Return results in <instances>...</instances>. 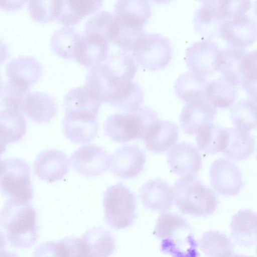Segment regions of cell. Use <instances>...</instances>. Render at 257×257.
Wrapping results in <instances>:
<instances>
[{
    "label": "cell",
    "mask_w": 257,
    "mask_h": 257,
    "mask_svg": "<svg viewBox=\"0 0 257 257\" xmlns=\"http://www.w3.org/2000/svg\"><path fill=\"white\" fill-rule=\"evenodd\" d=\"M0 228L13 246H31L38 238L35 209L30 202L7 200L0 210Z\"/></svg>",
    "instance_id": "obj_1"
},
{
    "label": "cell",
    "mask_w": 257,
    "mask_h": 257,
    "mask_svg": "<svg viewBox=\"0 0 257 257\" xmlns=\"http://www.w3.org/2000/svg\"><path fill=\"white\" fill-rule=\"evenodd\" d=\"M153 234L161 239L160 249L164 254L175 257L199 256L190 225L178 214L163 212L157 220Z\"/></svg>",
    "instance_id": "obj_2"
},
{
    "label": "cell",
    "mask_w": 257,
    "mask_h": 257,
    "mask_svg": "<svg viewBox=\"0 0 257 257\" xmlns=\"http://www.w3.org/2000/svg\"><path fill=\"white\" fill-rule=\"evenodd\" d=\"M173 189L176 204L183 214L206 217L216 210L217 200L214 193L195 176L181 177Z\"/></svg>",
    "instance_id": "obj_3"
},
{
    "label": "cell",
    "mask_w": 257,
    "mask_h": 257,
    "mask_svg": "<svg viewBox=\"0 0 257 257\" xmlns=\"http://www.w3.org/2000/svg\"><path fill=\"white\" fill-rule=\"evenodd\" d=\"M158 114L147 107H141L133 112L117 113L107 117L103 124L105 134L112 141L125 143L143 140Z\"/></svg>",
    "instance_id": "obj_4"
},
{
    "label": "cell",
    "mask_w": 257,
    "mask_h": 257,
    "mask_svg": "<svg viewBox=\"0 0 257 257\" xmlns=\"http://www.w3.org/2000/svg\"><path fill=\"white\" fill-rule=\"evenodd\" d=\"M106 223L115 229L131 226L136 217V200L134 194L118 183L108 187L103 194Z\"/></svg>",
    "instance_id": "obj_5"
},
{
    "label": "cell",
    "mask_w": 257,
    "mask_h": 257,
    "mask_svg": "<svg viewBox=\"0 0 257 257\" xmlns=\"http://www.w3.org/2000/svg\"><path fill=\"white\" fill-rule=\"evenodd\" d=\"M0 190L7 200L30 202L33 198L30 169L23 160L12 158L4 160L0 177Z\"/></svg>",
    "instance_id": "obj_6"
},
{
    "label": "cell",
    "mask_w": 257,
    "mask_h": 257,
    "mask_svg": "<svg viewBox=\"0 0 257 257\" xmlns=\"http://www.w3.org/2000/svg\"><path fill=\"white\" fill-rule=\"evenodd\" d=\"M142 68L151 71L165 68L170 62L173 48L168 39L158 33L144 34L132 52Z\"/></svg>",
    "instance_id": "obj_7"
},
{
    "label": "cell",
    "mask_w": 257,
    "mask_h": 257,
    "mask_svg": "<svg viewBox=\"0 0 257 257\" xmlns=\"http://www.w3.org/2000/svg\"><path fill=\"white\" fill-rule=\"evenodd\" d=\"M219 51L217 44L209 39L195 42L186 51V65L190 72L206 78L218 72Z\"/></svg>",
    "instance_id": "obj_8"
},
{
    "label": "cell",
    "mask_w": 257,
    "mask_h": 257,
    "mask_svg": "<svg viewBox=\"0 0 257 257\" xmlns=\"http://www.w3.org/2000/svg\"><path fill=\"white\" fill-rule=\"evenodd\" d=\"M209 176L212 188L224 196L237 195L244 184L238 167L226 158L217 159L211 164Z\"/></svg>",
    "instance_id": "obj_9"
},
{
    "label": "cell",
    "mask_w": 257,
    "mask_h": 257,
    "mask_svg": "<svg viewBox=\"0 0 257 257\" xmlns=\"http://www.w3.org/2000/svg\"><path fill=\"white\" fill-rule=\"evenodd\" d=\"M69 162L79 173L89 177L106 172L110 166V157L102 148L92 145L82 146L72 154Z\"/></svg>",
    "instance_id": "obj_10"
},
{
    "label": "cell",
    "mask_w": 257,
    "mask_h": 257,
    "mask_svg": "<svg viewBox=\"0 0 257 257\" xmlns=\"http://www.w3.org/2000/svg\"><path fill=\"white\" fill-rule=\"evenodd\" d=\"M219 36L230 47L244 49L256 40V24L247 15H242L226 20Z\"/></svg>",
    "instance_id": "obj_11"
},
{
    "label": "cell",
    "mask_w": 257,
    "mask_h": 257,
    "mask_svg": "<svg viewBox=\"0 0 257 257\" xmlns=\"http://www.w3.org/2000/svg\"><path fill=\"white\" fill-rule=\"evenodd\" d=\"M144 152L136 145H127L116 150L110 156L111 172L119 178H134L140 174L146 162Z\"/></svg>",
    "instance_id": "obj_12"
},
{
    "label": "cell",
    "mask_w": 257,
    "mask_h": 257,
    "mask_svg": "<svg viewBox=\"0 0 257 257\" xmlns=\"http://www.w3.org/2000/svg\"><path fill=\"white\" fill-rule=\"evenodd\" d=\"M168 152L167 161L171 171L181 177L195 176L200 170L202 159L198 150L192 144L180 142Z\"/></svg>",
    "instance_id": "obj_13"
},
{
    "label": "cell",
    "mask_w": 257,
    "mask_h": 257,
    "mask_svg": "<svg viewBox=\"0 0 257 257\" xmlns=\"http://www.w3.org/2000/svg\"><path fill=\"white\" fill-rule=\"evenodd\" d=\"M217 113L216 107L205 98L186 102L179 117L181 128L188 135H196L204 124L212 122Z\"/></svg>",
    "instance_id": "obj_14"
},
{
    "label": "cell",
    "mask_w": 257,
    "mask_h": 257,
    "mask_svg": "<svg viewBox=\"0 0 257 257\" xmlns=\"http://www.w3.org/2000/svg\"><path fill=\"white\" fill-rule=\"evenodd\" d=\"M69 160L62 152L48 149L41 152L34 164L35 174L49 183L59 180L68 172Z\"/></svg>",
    "instance_id": "obj_15"
},
{
    "label": "cell",
    "mask_w": 257,
    "mask_h": 257,
    "mask_svg": "<svg viewBox=\"0 0 257 257\" xmlns=\"http://www.w3.org/2000/svg\"><path fill=\"white\" fill-rule=\"evenodd\" d=\"M62 126L65 136L75 144L91 142L99 127L97 116L72 112H65Z\"/></svg>",
    "instance_id": "obj_16"
},
{
    "label": "cell",
    "mask_w": 257,
    "mask_h": 257,
    "mask_svg": "<svg viewBox=\"0 0 257 257\" xmlns=\"http://www.w3.org/2000/svg\"><path fill=\"white\" fill-rule=\"evenodd\" d=\"M139 196L146 208L163 212L171 208L174 200L173 188L160 178L150 180L143 184Z\"/></svg>",
    "instance_id": "obj_17"
},
{
    "label": "cell",
    "mask_w": 257,
    "mask_h": 257,
    "mask_svg": "<svg viewBox=\"0 0 257 257\" xmlns=\"http://www.w3.org/2000/svg\"><path fill=\"white\" fill-rule=\"evenodd\" d=\"M9 81L29 91L42 75V66L32 56H20L11 60L7 66Z\"/></svg>",
    "instance_id": "obj_18"
},
{
    "label": "cell",
    "mask_w": 257,
    "mask_h": 257,
    "mask_svg": "<svg viewBox=\"0 0 257 257\" xmlns=\"http://www.w3.org/2000/svg\"><path fill=\"white\" fill-rule=\"evenodd\" d=\"M178 134V127L174 123L157 119L150 126L143 140L148 150L162 153L175 144Z\"/></svg>",
    "instance_id": "obj_19"
},
{
    "label": "cell",
    "mask_w": 257,
    "mask_h": 257,
    "mask_svg": "<svg viewBox=\"0 0 257 257\" xmlns=\"http://www.w3.org/2000/svg\"><path fill=\"white\" fill-rule=\"evenodd\" d=\"M22 111L33 121L41 124L50 121L56 116L57 105L55 99L47 93H29L24 99Z\"/></svg>",
    "instance_id": "obj_20"
},
{
    "label": "cell",
    "mask_w": 257,
    "mask_h": 257,
    "mask_svg": "<svg viewBox=\"0 0 257 257\" xmlns=\"http://www.w3.org/2000/svg\"><path fill=\"white\" fill-rule=\"evenodd\" d=\"M101 66L107 76L117 86L132 81L137 72L134 58L123 51L110 55Z\"/></svg>",
    "instance_id": "obj_21"
},
{
    "label": "cell",
    "mask_w": 257,
    "mask_h": 257,
    "mask_svg": "<svg viewBox=\"0 0 257 257\" xmlns=\"http://www.w3.org/2000/svg\"><path fill=\"white\" fill-rule=\"evenodd\" d=\"M79 240L82 256H110L115 248L113 236L101 227L89 229Z\"/></svg>",
    "instance_id": "obj_22"
},
{
    "label": "cell",
    "mask_w": 257,
    "mask_h": 257,
    "mask_svg": "<svg viewBox=\"0 0 257 257\" xmlns=\"http://www.w3.org/2000/svg\"><path fill=\"white\" fill-rule=\"evenodd\" d=\"M109 43L90 35L82 36L75 59L84 67L91 69L102 63L107 57Z\"/></svg>",
    "instance_id": "obj_23"
},
{
    "label": "cell",
    "mask_w": 257,
    "mask_h": 257,
    "mask_svg": "<svg viewBox=\"0 0 257 257\" xmlns=\"http://www.w3.org/2000/svg\"><path fill=\"white\" fill-rule=\"evenodd\" d=\"M255 213L250 209H241L234 214L230 222L231 235L237 245L249 247L256 242Z\"/></svg>",
    "instance_id": "obj_24"
},
{
    "label": "cell",
    "mask_w": 257,
    "mask_h": 257,
    "mask_svg": "<svg viewBox=\"0 0 257 257\" xmlns=\"http://www.w3.org/2000/svg\"><path fill=\"white\" fill-rule=\"evenodd\" d=\"M244 49L230 47L219 49L217 58L218 71L235 86H241L243 79Z\"/></svg>",
    "instance_id": "obj_25"
},
{
    "label": "cell",
    "mask_w": 257,
    "mask_h": 257,
    "mask_svg": "<svg viewBox=\"0 0 257 257\" xmlns=\"http://www.w3.org/2000/svg\"><path fill=\"white\" fill-rule=\"evenodd\" d=\"M226 20L222 15L216 2L203 4L195 12L193 23L195 31L208 39L219 36Z\"/></svg>",
    "instance_id": "obj_26"
},
{
    "label": "cell",
    "mask_w": 257,
    "mask_h": 257,
    "mask_svg": "<svg viewBox=\"0 0 257 257\" xmlns=\"http://www.w3.org/2000/svg\"><path fill=\"white\" fill-rule=\"evenodd\" d=\"M114 14L121 23L144 27L151 16V7L148 0H117Z\"/></svg>",
    "instance_id": "obj_27"
},
{
    "label": "cell",
    "mask_w": 257,
    "mask_h": 257,
    "mask_svg": "<svg viewBox=\"0 0 257 257\" xmlns=\"http://www.w3.org/2000/svg\"><path fill=\"white\" fill-rule=\"evenodd\" d=\"M103 0H61L56 20L67 26L78 24L84 18L97 12Z\"/></svg>",
    "instance_id": "obj_28"
},
{
    "label": "cell",
    "mask_w": 257,
    "mask_h": 257,
    "mask_svg": "<svg viewBox=\"0 0 257 257\" xmlns=\"http://www.w3.org/2000/svg\"><path fill=\"white\" fill-rule=\"evenodd\" d=\"M227 141L222 151L229 160L239 161L248 158L253 152L255 139L248 132L235 127L226 128Z\"/></svg>",
    "instance_id": "obj_29"
},
{
    "label": "cell",
    "mask_w": 257,
    "mask_h": 257,
    "mask_svg": "<svg viewBox=\"0 0 257 257\" xmlns=\"http://www.w3.org/2000/svg\"><path fill=\"white\" fill-rule=\"evenodd\" d=\"M101 102L84 86L70 90L64 98L65 112H72L97 116Z\"/></svg>",
    "instance_id": "obj_30"
},
{
    "label": "cell",
    "mask_w": 257,
    "mask_h": 257,
    "mask_svg": "<svg viewBox=\"0 0 257 257\" xmlns=\"http://www.w3.org/2000/svg\"><path fill=\"white\" fill-rule=\"evenodd\" d=\"M82 35L70 26L62 27L53 34L50 46L58 57L67 60L75 59Z\"/></svg>",
    "instance_id": "obj_31"
},
{
    "label": "cell",
    "mask_w": 257,
    "mask_h": 257,
    "mask_svg": "<svg viewBox=\"0 0 257 257\" xmlns=\"http://www.w3.org/2000/svg\"><path fill=\"white\" fill-rule=\"evenodd\" d=\"M196 135L198 149L208 154L222 152L227 144L226 128L212 122L204 124Z\"/></svg>",
    "instance_id": "obj_32"
},
{
    "label": "cell",
    "mask_w": 257,
    "mask_h": 257,
    "mask_svg": "<svg viewBox=\"0 0 257 257\" xmlns=\"http://www.w3.org/2000/svg\"><path fill=\"white\" fill-rule=\"evenodd\" d=\"M208 82L205 78L188 72L180 75L176 79L174 91L180 99L189 102L205 98Z\"/></svg>",
    "instance_id": "obj_33"
},
{
    "label": "cell",
    "mask_w": 257,
    "mask_h": 257,
    "mask_svg": "<svg viewBox=\"0 0 257 257\" xmlns=\"http://www.w3.org/2000/svg\"><path fill=\"white\" fill-rule=\"evenodd\" d=\"M144 95L141 87L132 80L124 82L118 87L108 103L121 110L133 112L141 107Z\"/></svg>",
    "instance_id": "obj_34"
},
{
    "label": "cell",
    "mask_w": 257,
    "mask_h": 257,
    "mask_svg": "<svg viewBox=\"0 0 257 257\" xmlns=\"http://www.w3.org/2000/svg\"><path fill=\"white\" fill-rule=\"evenodd\" d=\"M27 131L22 112L5 109L0 111V140L7 145L20 141Z\"/></svg>",
    "instance_id": "obj_35"
},
{
    "label": "cell",
    "mask_w": 257,
    "mask_h": 257,
    "mask_svg": "<svg viewBox=\"0 0 257 257\" xmlns=\"http://www.w3.org/2000/svg\"><path fill=\"white\" fill-rule=\"evenodd\" d=\"M237 91L236 86L221 76L208 82L205 98L216 108H226L234 103Z\"/></svg>",
    "instance_id": "obj_36"
},
{
    "label": "cell",
    "mask_w": 257,
    "mask_h": 257,
    "mask_svg": "<svg viewBox=\"0 0 257 257\" xmlns=\"http://www.w3.org/2000/svg\"><path fill=\"white\" fill-rule=\"evenodd\" d=\"M118 28V21L109 12L96 13L86 23L84 34L97 37L108 43L112 42Z\"/></svg>",
    "instance_id": "obj_37"
},
{
    "label": "cell",
    "mask_w": 257,
    "mask_h": 257,
    "mask_svg": "<svg viewBox=\"0 0 257 257\" xmlns=\"http://www.w3.org/2000/svg\"><path fill=\"white\" fill-rule=\"evenodd\" d=\"M199 245L202 252L209 256H230L233 253V244L229 238L217 230L203 233Z\"/></svg>",
    "instance_id": "obj_38"
},
{
    "label": "cell",
    "mask_w": 257,
    "mask_h": 257,
    "mask_svg": "<svg viewBox=\"0 0 257 257\" xmlns=\"http://www.w3.org/2000/svg\"><path fill=\"white\" fill-rule=\"evenodd\" d=\"M256 103L248 99H242L234 103L230 110V117L236 128L250 131L256 127Z\"/></svg>",
    "instance_id": "obj_39"
},
{
    "label": "cell",
    "mask_w": 257,
    "mask_h": 257,
    "mask_svg": "<svg viewBox=\"0 0 257 257\" xmlns=\"http://www.w3.org/2000/svg\"><path fill=\"white\" fill-rule=\"evenodd\" d=\"M61 6V0H29L28 8L34 21L47 23L57 20Z\"/></svg>",
    "instance_id": "obj_40"
},
{
    "label": "cell",
    "mask_w": 257,
    "mask_h": 257,
    "mask_svg": "<svg viewBox=\"0 0 257 257\" xmlns=\"http://www.w3.org/2000/svg\"><path fill=\"white\" fill-rule=\"evenodd\" d=\"M35 256H76L77 247L75 237L66 238L58 241H48L38 246Z\"/></svg>",
    "instance_id": "obj_41"
},
{
    "label": "cell",
    "mask_w": 257,
    "mask_h": 257,
    "mask_svg": "<svg viewBox=\"0 0 257 257\" xmlns=\"http://www.w3.org/2000/svg\"><path fill=\"white\" fill-rule=\"evenodd\" d=\"M118 23V28L113 43L124 52H133L145 34L144 27Z\"/></svg>",
    "instance_id": "obj_42"
},
{
    "label": "cell",
    "mask_w": 257,
    "mask_h": 257,
    "mask_svg": "<svg viewBox=\"0 0 257 257\" xmlns=\"http://www.w3.org/2000/svg\"><path fill=\"white\" fill-rule=\"evenodd\" d=\"M29 92L25 88L9 81L3 87L1 93L2 104L5 109L22 112L24 99Z\"/></svg>",
    "instance_id": "obj_43"
},
{
    "label": "cell",
    "mask_w": 257,
    "mask_h": 257,
    "mask_svg": "<svg viewBox=\"0 0 257 257\" xmlns=\"http://www.w3.org/2000/svg\"><path fill=\"white\" fill-rule=\"evenodd\" d=\"M256 51L245 54V64L241 87L252 100L256 99Z\"/></svg>",
    "instance_id": "obj_44"
},
{
    "label": "cell",
    "mask_w": 257,
    "mask_h": 257,
    "mask_svg": "<svg viewBox=\"0 0 257 257\" xmlns=\"http://www.w3.org/2000/svg\"><path fill=\"white\" fill-rule=\"evenodd\" d=\"M218 9L226 20L244 15L250 8L251 0H217Z\"/></svg>",
    "instance_id": "obj_45"
},
{
    "label": "cell",
    "mask_w": 257,
    "mask_h": 257,
    "mask_svg": "<svg viewBox=\"0 0 257 257\" xmlns=\"http://www.w3.org/2000/svg\"><path fill=\"white\" fill-rule=\"evenodd\" d=\"M28 0H0V9L13 12L22 9Z\"/></svg>",
    "instance_id": "obj_46"
},
{
    "label": "cell",
    "mask_w": 257,
    "mask_h": 257,
    "mask_svg": "<svg viewBox=\"0 0 257 257\" xmlns=\"http://www.w3.org/2000/svg\"><path fill=\"white\" fill-rule=\"evenodd\" d=\"M9 56L7 45L0 39V65L4 63L9 58Z\"/></svg>",
    "instance_id": "obj_47"
},
{
    "label": "cell",
    "mask_w": 257,
    "mask_h": 257,
    "mask_svg": "<svg viewBox=\"0 0 257 257\" xmlns=\"http://www.w3.org/2000/svg\"><path fill=\"white\" fill-rule=\"evenodd\" d=\"M5 236L0 228V253H3L5 249L6 240ZM1 255V254H0Z\"/></svg>",
    "instance_id": "obj_48"
},
{
    "label": "cell",
    "mask_w": 257,
    "mask_h": 257,
    "mask_svg": "<svg viewBox=\"0 0 257 257\" xmlns=\"http://www.w3.org/2000/svg\"><path fill=\"white\" fill-rule=\"evenodd\" d=\"M7 145L5 142L0 140V157L5 152Z\"/></svg>",
    "instance_id": "obj_49"
},
{
    "label": "cell",
    "mask_w": 257,
    "mask_h": 257,
    "mask_svg": "<svg viewBox=\"0 0 257 257\" xmlns=\"http://www.w3.org/2000/svg\"><path fill=\"white\" fill-rule=\"evenodd\" d=\"M150 1L158 4H167L172 0H150Z\"/></svg>",
    "instance_id": "obj_50"
},
{
    "label": "cell",
    "mask_w": 257,
    "mask_h": 257,
    "mask_svg": "<svg viewBox=\"0 0 257 257\" xmlns=\"http://www.w3.org/2000/svg\"><path fill=\"white\" fill-rule=\"evenodd\" d=\"M203 4H206L216 2L217 0H198Z\"/></svg>",
    "instance_id": "obj_51"
},
{
    "label": "cell",
    "mask_w": 257,
    "mask_h": 257,
    "mask_svg": "<svg viewBox=\"0 0 257 257\" xmlns=\"http://www.w3.org/2000/svg\"><path fill=\"white\" fill-rule=\"evenodd\" d=\"M4 168V160H2L0 159V177L3 173Z\"/></svg>",
    "instance_id": "obj_52"
},
{
    "label": "cell",
    "mask_w": 257,
    "mask_h": 257,
    "mask_svg": "<svg viewBox=\"0 0 257 257\" xmlns=\"http://www.w3.org/2000/svg\"><path fill=\"white\" fill-rule=\"evenodd\" d=\"M3 82H2L1 77L0 76V94H1V93L2 92V89H3Z\"/></svg>",
    "instance_id": "obj_53"
}]
</instances>
